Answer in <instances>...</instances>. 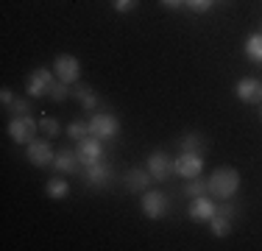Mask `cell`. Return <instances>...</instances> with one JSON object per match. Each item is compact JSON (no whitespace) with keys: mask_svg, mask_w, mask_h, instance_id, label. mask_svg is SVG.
Here are the masks:
<instances>
[{"mask_svg":"<svg viewBox=\"0 0 262 251\" xmlns=\"http://www.w3.org/2000/svg\"><path fill=\"white\" fill-rule=\"evenodd\" d=\"M117 131H120V120H117L115 115H109V112L92 115V120H90V134L92 137H98V140H112V137H117Z\"/></svg>","mask_w":262,"mask_h":251,"instance_id":"cell-4","label":"cell"},{"mask_svg":"<svg viewBox=\"0 0 262 251\" xmlns=\"http://www.w3.org/2000/svg\"><path fill=\"white\" fill-rule=\"evenodd\" d=\"M109 165H103V162H95V165H90L86 168V181H90L92 187H103V184H109Z\"/></svg>","mask_w":262,"mask_h":251,"instance_id":"cell-15","label":"cell"},{"mask_svg":"<svg viewBox=\"0 0 262 251\" xmlns=\"http://www.w3.org/2000/svg\"><path fill=\"white\" fill-rule=\"evenodd\" d=\"M53 75H56V73H51L48 67H36V70L28 75V84H26L28 95H31V98L48 95V92H51V87H53Z\"/></svg>","mask_w":262,"mask_h":251,"instance_id":"cell-6","label":"cell"},{"mask_svg":"<svg viewBox=\"0 0 262 251\" xmlns=\"http://www.w3.org/2000/svg\"><path fill=\"white\" fill-rule=\"evenodd\" d=\"M204 171V156L201 154H192V151H182L179 159L173 162V173L184 176V179H195Z\"/></svg>","mask_w":262,"mask_h":251,"instance_id":"cell-5","label":"cell"},{"mask_svg":"<svg viewBox=\"0 0 262 251\" xmlns=\"http://www.w3.org/2000/svg\"><path fill=\"white\" fill-rule=\"evenodd\" d=\"M167 210H170V201H167L165 193H142V212H145L151 221H159V218L167 215Z\"/></svg>","mask_w":262,"mask_h":251,"instance_id":"cell-7","label":"cell"},{"mask_svg":"<svg viewBox=\"0 0 262 251\" xmlns=\"http://www.w3.org/2000/svg\"><path fill=\"white\" fill-rule=\"evenodd\" d=\"M53 168H56V171H61V173H78L81 171V159H78L76 151L61 148L59 154H56V159H53Z\"/></svg>","mask_w":262,"mask_h":251,"instance_id":"cell-14","label":"cell"},{"mask_svg":"<svg viewBox=\"0 0 262 251\" xmlns=\"http://www.w3.org/2000/svg\"><path fill=\"white\" fill-rule=\"evenodd\" d=\"M36 131H39V123L28 115L14 117V120L9 123V137L14 142H20V145H31V142L36 140Z\"/></svg>","mask_w":262,"mask_h":251,"instance_id":"cell-2","label":"cell"},{"mask_svg":"<svg viewBox=\"0 0 262 251\" xmlns=\"http://www.w3.org/2000/svg\"><path fill=\"white\" fill-rule=\"evenodd\" d=\"M179 148L192 151V154H201V151L207 148V140H204V134H198V131H187L182 140H179Z\"/></svg>","mask_w":262,"mask_h":251,"instance_id":"cell-16","label":"cell"},{"mask_svg":"<svg viewBox=\"0 0 262 251\" xmlns=\"http://www.w3.org/2000/svg\"><path fill=\"white\" fill-rule=\"evenodd\" d=\"M76 154H78L81 165L90 168V165H95V162H101V156H103V145H101V140H98V137H92V134H90V137H84V140L78 142Z\"/></svg>","mask_w":262,"mask_h":251,"instance_id":"cell-8","label":"cell"},{"mask_svg":"<svg viewBox=\"0 0 262 251\" xmlns=\"http://www.w3.org/2000/svg\"><path fill=\"white\" fill-rule=\"evenodd\" d=\"M259 120H262V109H259Z\"/></svg>","mask_w":262,"mask_h":251,"instance_id":"cell-31","label":"cell"},{"mask_svg":"<svg viewBox=\"0 0 262 251\" xmlns=\"http://www.w3.org/2000/svg\"><path fill=\"white\" fill-rule=\"evenodd\" d=\"M86 134H90V123L73 120L70 126H67V137H70V140H76V142H81V140H84Z\"/></svg>","mask_w":262,"mask_h":251,"instance_id":"cell-21","label":"cell"},{"mask_svg":"<svg viewBox=\"0 0 262 251\" xmlns=\"http://www.w3.org/2000/svg\"><path fill=\"white\" fill-rule=\"evenodd\" d=\"M9 109L14 112V117H23V115H28V112H31V103L26 98H14V103H11Z\"/></svg>","mask_w":262,"mask_h":251,"instance_id":"cell-25","label":"cell"},{"mask_svg":"<svg viewBox=\"0 0 262 251\" xmlns=\"http://www.w3.org/2000/svg\"><path fill=\"white\" fill-rule=\"evenodd\" d=\"M137 6H140V0H115V11H120V14H126V11H134Z\"/></svg>","mask_w":262,"mask_h":251,"instance_id":"cell-27","label":"cell"},{"mask_svg":"<svg viewBox=\"0 0 262 251\" xmlns=\"http://www.w3.org/2000/svg\"><path fill=\"white\" fill-rule=\"evenodd\" d=\"M73 95H76V100L81 106H84L86 112H92L98 106V98H95V92H92V87H86V84H78L76 90H70Z\"/></svg>","mask_w":262,"mask_h":251,"instance_id":"cell-17","label":"cell"},{"mask_svg":"<svg viewBox=\"0 0 262 251\" xmlns=\"http://www.w3.org/2000/svg\"><path fill=\"white\" fill-rule=\"evenodd\" d=\"M162 6L165 9H179V6H184V0H162Z\"/></svg>","mask_w":262,"mask_h":251,"instance_id":"cell-30","label":"cell"},{"mask_svg":"<svg viewBox=\"0 0 262 251\" xmlns=\"http://www.w3.org/2000/svg\"><path fill=\"white\" fill-rule=\"evenodd\" d=\"M237 190H240V173H237L234 168H229V165L217 168V171L209 176V181H207V193L215 196V198H221V201L234 198Z\"/></svg>","mask_w":262,"mask_h":251,"instance_id":"cell-1","label":"cell"},{"mask_svg":"<svg viewBox=\"0 0 262 251\" xmlns=\"http://www.w3.org/2000/svg\"><path fill=\"white\" fill-rule=\"evenodd\" d=\"M67 95H70V90H67V84L64 81H53V87H51V92H48V98L56 100V103H61Z\"/></svg>","mask_w":262,"mask_h":251,"instance_id":"cell-24","label":"cell"},{"mask_svg":"<svg viewBox=\"0 0 262 251\" xmlns=\"http://www.w3.org/2000/svg\"><path fill=\"white\" fill-rule=\"evenodd\" d=\"M151 171H145V168H131L126 173V187L131 193H145L148 187H151Z\"/></svg>","mask_w":262,"mask_h":251,"instance_id":"cell-13","label":"cell"},{"mask_svg":"<svg viewBox=\"0 0 262 251\" xmlns=\"http://www.w3.org/2000/svg\"><path fill=\"white\" fill-rule=\"evenodd\" d=\"M217 215H226V218H234V204H221V206H217Z\"/></svg>","mask_w":262,"mask_h":251,"instance_id":"cell-29","label":"cell"},{"mask_svg":"<svg viewBox=\"0 0 262 251\" xmlns=\"http://www.w3.org/2000/svg\"><path fill=\"white\" fill-rule=\"evenodd\" d=\"M234 92H237V98L240 100H246V103H262V81L259 78H240L237 81V87H234Z\"/></svg>","mask_w":262,"mask_h":251,"instance_id":"cell-10","label":"cell"},{"mask_svg":"<svg viewBox=\"0 0 262 251\" xmlns=\"http://www.w3.org/2000/svg\"><path fill=\"white\" fill-rule=\"evenodd\" d=\"M39 131L48 137V140H53V137L61 134V126L53 120V117H45V120H39Z\"/></svg>","mask_w":262,"mask_h":251,"instance_id":"cell-23","label":"cell"},{"mask_svg":"<svg viewBox=\"0 0 262 251\" xmlns=\"http://www.w3.org/2000/svg\"><path fill=\"white\" fill-rule=\"evenodd\" d=\"M215 215H217V206H215V201H212V198H207V196L192 198L190 218H195V221H212Z\"/></svg>","mask_w":262,"mask_h":251,"instance_id":"cell-12","label":"cell"},{"mask_svg":"<svg viewBox=\"0 0 262 251\" xmlns=\"http://www.w3.org/2000/svg\"><path fill=\"white\" fill-rule=\"evenodd\" d=\"M28 162L31 165H36V168H45V165H53V159H56V154H53V148H51V142L48 140H34L28 145Z\"/></svg>","mask_w":262,"mask_h":251,"instance_id":"cell-9","label":"cell"},{"mask_svg":"<svg viewBox=\"0 0 262 251\" xmlns=\"http://www.w3.org/2000/svg\"><path fill=\"white\" fill-rule=\"evenodd\" d=\"M209 229H212V235H215V237H229V235H232V218L215 215L209 221Z\"/></svg>","mask_w":262,"mask_h":251,"instance_id":"cell-18","label":"cell"},{"mask_svg":"<svg viewBox=\"0 0 262 251\" xmlns=\"http://www.w3.org/2000/svg\"><path fill=\"white\" fill-rule=\"evenodd\" d=\"M246 56L251 61H262V34H251L246 39Z\"/></svg>","mask_w":262,"mask_h":251,"instance_id":"cell-20","label":"cell"},{"mask_svg":"<svg viewBox=\"0 0 262 251\" xmlns=\"http://www.w3.org/2000/svg\"><path fill=\"white\" fill-rule=\"evenodd\" d=\"M148 171L157 181H165L167 176L173 173V159L165 154V151H154L151 156H148Z\"/></svg>","mask_w":262,"mask_h":251,"instance_id":"cell-11","label":"cell"},{"mask_svg":"<svg viewBox=\"0 0 262 251\" xmlns=\"http://www.w3.org/2000/svg\"><path fill=\"white\" fill-rule=\"evenodd\" d=\"M53 73H56V81H64L70 87L81 78V61L70 53H59L53 61Z\"/></svg>","mask_w":262,"mask_h":251,"instance_id":"cell-3","label":"cell"},{"mask_svg":"<svg viewBox=\"0 0 262 251\" xmlns=\"http://www.w3.org/2000/svg\"><path fill=\"white\" fill-rule=\"evenodd\" d=\"M45 193L51 198L61 201V198H67V193H70V184H67L64 179H51V181H48V187H45Z\"/></svg>","mask_w":262,"mask_h":251,"instance_id":"cell-19","label":"cell"},{"mask_svg":"<svg viewBox=\"0 0 262 251\" xmlns=\"http://www.w3.org/2000/svg\"><path fill=\"white\" fill-rule=\"evenodd\" d=\"M204 193H207V181H201L198 176L184 184V196H190V198H198V196H204Z\"/></svg>","mask_w":262,"mask_h":251,"instance_id":"cell-22","label":"cell"},{"mask_svg":"<svg viewBox=\"0 0 262 251\" xmlns=\"http://www.w3.org/2000/svg\"><path fill=\"white\" fill-rule=\"evenodd\" d=\"M0 100H3V106L9 109V106L14 103V92H11L9 87H3V92H0Z\"/></svg>","mask_w":262,"mask_h":251,"instance_id":"cell-28","label":"cell"},{"mask_svg":"<svg viewBox=\"0 0 262 251\" xmlns=\"http://www.w3.org/2000/svg\"><path fill=\"white\" fill-rule=\"evenodd\" d=\"M187 6H190L192 11H198V14H204V11H209L212 9V3H215V0H184Z\"/></svg>","mask_w":262,"mask_h":251,"instance_id":"cell-26","label":"cell"}]
</instances>
